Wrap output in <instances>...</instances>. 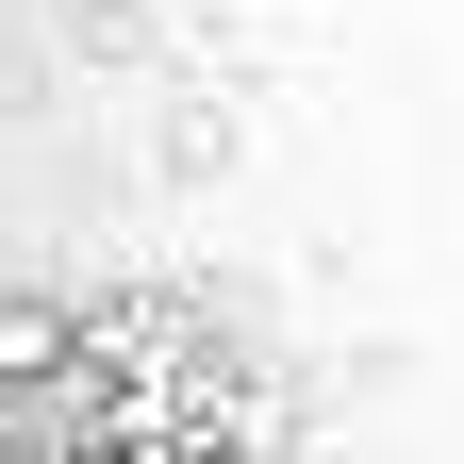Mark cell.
Here are the masks:
<instances>
[{
  "instance_id": "1",
  "label": "cell",
  "mask_w": 464,
  "mask_h": 464,
  "mask_svg": "<svg viewBox=\"0 0 464 464\" xmlns=\"http://www.w3.org/2000/svg\"><path fill=\"white\" fill-rule=\"evenodd\" d=\"M83 365V315L67 299H0V382H67Z\"/></svg>"
}]
</instances>
